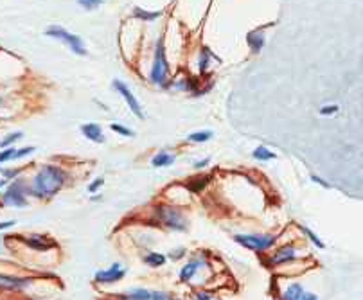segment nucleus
Segmentation results:
<instances>
[{
    "mask_svg": "<svg viewBox=\"0 0 363 300\" xmlns=\"http://www.w3.org/2000/svg\"><path fill=\"white\" fill-rule=\"evenodd\" d=\"M65 180H67V175L61 167L53 164L41 165L36 175L32 176V182L27 187V192L31 196L40 198V200H49L63 187Z\"/></svg>",
    "mask_w": 363,
    "mask_h": 300,
    "instance_id": "1",
    "label": "nucleus"
},
{
    "mask_svg": "<svg viewBox=\"0 0 363 300\" xmlns=\"http://www.w3.org/2000/svg\"><path fill=\"white\" fill-rule=\"evenodd\" d=\"M157 221L162 227L171 228V230H178V232H184L187 230V220L186 216L178 210V208L171 207V205H157L153 210Z\"/></svg>",
    "mask_w": 363,
    "mask_h": 300,
    "instance_id": "2",
    "label": "nucleus"
},
{
    "mask_svg": "<svg viewBox=\"0 0 363 300\" xmlns=\"http://www.w3.org/2000/svg\"><path fill=\"white\" fill-rule=\"evenodd\" d=\"M169 74V63L166 58V47H164V40L157 41V49H155V58H153V67H151L150 79L155 84H164Z\"/></svg>",
    "mask_w": 363,
    "mask_h": 300,
    "instance_id": "3",
    "label": "nucleus"
},
{
    "mask_svg": "<svg viewBox=\"0 0 363 300\" xmlns=\"http://www.w3.org/2000/svg\"><path fill=\"white\" fill-rule=\"evenodd\" d=\"M277 237L271 234H238L234 236V241L243 244L245 248L254 250V252H264V250L271 248L275 244Z\"/></svg>",
    "mask_w": 363,
    "mask_h": 300,
    "instance_id": "4",
    "label": "nucleus"
},
{
    "mask_svg": "<svg viewBox=\"0 0 363 300\" xmlns=\"http://www.w3.org/2000/svg\"><path fill=\"white\" fill-rule=\"evenodd\" d=\"M25 182L24 180H15L11 182L8 189L2 192V203L6 207H15V208H22L27 205V200H25Z\"/></svg>",
    "mask_w": 363,
    "mask_h": 300,
    "instance_id": "5",
    "label": "nucleus"
},
{
    "mask_svg": "<svg viewBox=\"0 0 363 300\" xmlns=\"http://www.w3.org/2000/svg\"><path fill=\"white\" fill-rule=\"evenodd\" d=\"M45 34H47V36L58 38V40H63L65 44L69 45L76 54H79V56H85L86 54V49H85V45H83V40H81L79 36H76V34H72V32H69L67 29L60 27V25L49 27L47 31H45Z\"/></svg>",
    "mask_w": 363,
    "mask_h": 300,
    "instance_id": "6",
    "label": "nucleus"
},
{
    "mask_svg": "<svg viewBox=\"0 0 363 300\" xmlns=\"http://www.w3.org/2000/svg\"><path fill=\"white\" fill-rule=\"evenodd\" d=\"M113 88H115V90H117V92L122 96V99L126 101V104L129 106V110H131V112H133L137 117L144 119V117H146L144 115V110H142V106H141V103L137 101V97L131 94V90L128 88V84L122 83L121 79H115V81H113Z\"/></svg>",
    "mask_w": 363,
    "mask_h": 300,
    "instance_id": "7",
    "label": "nucleus"
},
{
    "mask_svg": "<svg viewBox=\"0 0 363 300\" xmlns=\"http://www.w3.org/2000/svg\"><path fill=\"white\" fill-rule=\"evenodd\" d=\"M124 275H126V272L121 268V264L113 263L110 268L99 270V272L94 275V279H96V282H99V284H112V282H117V280H121Z\"/></svg>",
    "mask_w": 363,
    "mask_h": 300,
    "instance_id": "8",
    "label": "nucleus"
},
{
    "mask_svg": "<svg viewBox=\"0 0 363 300\" xmlns=\"http://www.w3.org/2000/svg\"><path fill=\"white\" fill-rule=\"evenodd\" d=\"M295 257H297V248L293 244H284V246H279L270 255V264L271 266H281V264L291 263Z\"/></svg>",
    "mask_w": 363,
    "mask_h": 300,
    "instance_id": "9",
    "label": "nucleus"
},
{
    "mask_svg": "<svg viewBox=\"0 0 363 300\" xmlns=\"http://www.w3.org/2000/svg\"><path fill=\"white\" fill-rule=\"evenodd\" d=\"M32 284L31 279L25 277H13L0 273V289H25Z\"/></svg>",
    "mask_w": 363,
    "mask_h": 300,
    "instance_id": "10",
    "label": "nucleus"
},
{
    "mask_svg": "<svg viewBox=\"0 0 363 300\" xmlns=\"http://www.w3.org/2000/svg\"><path fill=\"white\" fill-rule=\"evenodd\" d=\"M203 266H205V261L200 259V257H194V259H191L189 263L184 264V268L180 270V280H184V282H189V280L198 273V270L203 268Z\"/></svg>",
    "mask_w": 363,
    "mask_h": 300,
    "instance_id": "11",
    "label": "nucleus"
},
{
    "mask_svg": "<svg viewBox=\"0 0 363 300\" xmlns=\"http://www.w3.org/2000/svg\"><path fill=\"white\" fill-rule=\"evenodd\" d=\"M24 243L27 244L29 248L32 250H38V252H45V250H51L54 246V241H51L49 237L45 236H38V234H34V236L27 237V239H24Z\"/></svg>",
    "mask_w": 363,
    "mask_h": 300,
    "instance_id": "12",
    "label": "nucleus"
},
{
    "mask_svg": "<svg viewBox=\"0 0 363 300\" xmlns=\"http://www.w3.org/2000/svg\"><path fill=\"white\" fill-rule=\"evenodd\" d=\"M81 133L86 137L92 142H97V144H103L105 142V133H103L101 126L96 124V122H86V124L81 126Z\"/></svg>",
    "mask_w": 363,
    "mask_h": 300,
    "instance_id": "13",
    "label": "nucleus"
},
{
    "mask_svg": "<svg viewBox=\"0 0 363 300\" xmlns=\"http://www.w3.org/2000/svg\"><path fill=\"white\" fill-rule=\"evenodd\" d=\"M246 41L250 45L252 52H261V49L264 47V31L262 29H255V31H250L246 34Z\"/></svg>",
    "mask_w": 363,
    "mask_h": 300,
    "instance_id": "14",
    "label": "nucleus"
},
{
    "mask_svg": "<svg viewBox=\"0 0 363 300\" xmlns=\"http://www.w3.org/2000/svg\"><path fill=\"white\" fill-rule=\"evenodd\" d=\"M304 295V286L299 284V282H291L284 288L283 295H281V300H300Z\"/></svg>",
    "mask_w": 363,
    "mask_h": 300,
    "instance_id": "15",
    "label": "nucleus"
},
{
    "mask_svg": "<svg viewBox=\"0 0 363 300\" xmlns=\"http://www.w3.org/2000/svg\"><path fill=\"white\" fill-rule=\"evenodd\" d=\"M209 182H210V176H193L191 180L186 182V189H189L191 192H202Z\"/></svg>",
    "mask_w": 363,
    "mask_h": 300,
    "instance_id": "16",
    "label": "nucleus"
},
{
    "mask_svg": "<svg viewBox=\"0 0 363 300\" xmlns=\"http://www.w3.org/2000/svg\"><path fill=\"white\" fill-rule=\"evenodd\" d=\"M174 158H176V156H174L173 153L160 151L151 158V164H153L155 167H167V165L174 164Z\"/></svg>",
    "mask_w": 363,
    "mask_h": 300,
    "instance_id": "17",
    "label": "nucleus"
},
{
    "mask_svg": "<svg viewBox=\"0 0 363 300\" xmlns=\"http://www.w3.org/2000/svg\"><path fill=\"white\" fill-rule=\"evenodd\" d=\"M212 58L216 61H219V58L216 56V54H212L209 47H202V52H200V72L202 74L207 72V63H209V60H212Z\"/></svg>",
    "mask_w": 363,
    "mask_h": 300,
    "instance_id": "18",
    "label": "nucleus"
},
{
    "mask_svg": "<svg viewBox=\"0 0 363 300\" xmlns=\"http://www.w3.org/2000/svg\"><path fill=\"white\" fill-rule=\"evenodd\" d=\"M151 291L144 288H135L131 291H128L126 295H122V300H150Z\"/></svg>",
    "mask_w": 363,
    "mask_h": 300,
    "instance_id": "19",
    "label": "nucleus"
},
{
    "mask_svg": "<svg viewBox=\"0 0 363 300\" xmlns=\"http://www.w3.org/2000/svg\"><path fill=\"white\" fill-rule=\"evenodd\" d=\"M252 156L257 158V160H274V158H277V155H275L274 151H270L266 146H257V148L252 151Z\"/></svg>",
    "mask_w": 363,
    "mask_h": 300,
    "instance_id": "20",
    "label": "nucleus"
},
{
    "mask_svg": "<svg viewBox=\"0 0 363 300\" xmlns=\"http://www.w3.org/2000/svg\"><path fill=\"white\" fill-rule=\"evenodd\" d=\"M166 255H162V253H157V252H151L148 253V255L144 257V263L148 264V266H153V268H157V266H162V264H166Z\"/></svg>",
    "mask_w": 363,
    "mask_h": 300,
    "instance_id": "21",
    "label": "nucleus"
},
{
    "mask_svg": "<svg viewBox=\"0 0 363 300\" xmlns=\"http://www.w3.org/2000/svg\"><path fill=\"white\" fill-rule=\"evenodd\" d=\"M133 16H137L141 20H157L158 16H162V11H146V9L135 8Z\"/></svg>",
    "mask_w": 363,
    "mask_h": 300,
    "instance_id": "22",
    "label": "nucleus"
},
{
    "mask_svg": "<svg viewBox=\"0 0 363 300\" xmlns=\"http://www.w3.org/2000/svg\"><path fill=\"white\" fill-rule=\"evenodd\" d=\"M299 228H300V232H302L304 236H307V239H309L311 243L315 244L316 248H324V246H326V244L322 243V239H320V237L316 236V234L313 232V230H309L307 227H299Z\"/></svg>",
    "mask_w": 363,
    "mask_h": 300,
    "instance_id": "23",
    "label": "nucleus"
},
{
    "mask_svg": "<svg viewBox=\"0 0 363 300\" xmlns=\"http://www.w3.org/2000/svg\"><path fill=\"white\" fill-rule=\"evenodd\" d=\"M212 137V132H194V133H191L187 139L191 140V142H194V144H202V142H207V140Z\"/></svg>",
    "mask_w": 363,
    "mask_h": 300,
    "instance_id": "24",
    "label": "nucleus"
},
{
    "mask_svg": "<svg viewBox=\"0 0 363 300\" xmlns=\"http://www.w3.org/2000/svg\"><path fill=\"white\" fill-rule=\"evenodd\" d=\"M22 135H24V133H22V132H15V133H9V135H6L4 139L0 140V148H2V149L11 148V146L15 144L16 140L22 139Z\"/></svg>",
    "mask_w": 363,
    "mask_h": 300,
    "instance_id": "25",
    "label": "nucleus"
},
{
    "mask_svg": "<svg viewBox=\"0 0 363 300\" xmlns=\"http://www.w3.org/2000/svg\"><path fill=\"white\" fill-rule=\"evenodd\" d=\"M110 130L115 132V133H119V135H122V137H133L135 135L131 130L126 128V126H122V124H119V122H112V124H110Z\"/></svg>",
    "mask_w": 363,
    "mask_h": 300,
    "instance_id": "26",
    "label": "nucleus"
},
{
    "mask_svg": "<svg viewBox=\"0 0 363 300\" xmlns=\"http://www.w3.org/2000/svg\"><path fill=\"white\" fill-rule=\"evenodd\" d=\"M150 300H178V298H174L171 293H166V291H153L150 295Z\"/></svg>",
    "mask_w": 363,
    "mask_h": 300,
    "instance_id": "27",
    "label": "nucleus"
},
{
    "mask_svg": "<svg viewBox=\"0 0 363 300\" xmlns=\"http://www.w3.org/2000/svg\"><path fill=\"white\" fill-rule=\"evenodd\" d=\"M193 296H194V300H218L214 295H210V293H207V291H202V289H194Z\"/></svg>",
    "mask_w": 363,
    "mask_h": 300,
    "instance_id": "28",
    "label": "nucleus"
},
{
    "mask_svg": "<svg viewBox=\"0 0 363 300\" xmlns=\"http://www.w3.org/2000/svg\"><path fill=\"white\" fill-rule=\"evenodd\" d=\"M105 0H77V4L83 6L85 9H96L97 6H101Z\"/></svg>",
    "mask_w": 363,
    "mask_h": 300,
    "instance_id": "29",
    "label": "nucleus"
},
{
    "mask_svg": "<svg viewBox=\"0 0 363 300\" xmlns=\"http://www.w3.org/2000/svg\"><path fill=\"white\" fill-rule=\"evenodd\" d=\"M15 151H16V149H13V146H11V148H6L4 151L0 153V164H4V162L13 160V156H15Z\"/></svg>",
    "mask_w": 363,
    "mask_h": 300,
    "instance_id": "30",
    "label": "nucleus"
},
{
    "mask_svg": "<svg viewBox=\"0 0 363 300\" xmlns=\"http://www.w3.org/2000/svg\"><path fill=\"white\" fill-rule=\"evenodd\" d=\"M20 173H22V169H2V178H6V180H13V178H16Z\"/></svg>",
    "mask_w": 363,
    "mask_h": 300,
    "instance_id": "31",
    "label": "nucleus"
},
{
    "mask_svg": "<svg viewBox=\"0 0 363 300\" xmlns=\"http://www.w3.org/2000/svg\"><path fill=\"white\" fill-rule=\"evenodd\" d=\"M34 151V148H22V149H18V151H15V156H13V160H18V158H22V156H27V155H31V153Z\"/></svg>",
    "mask_w": 363,
    "mask_h": 300,
    "instance_id": "32",
    "label": "nucleus"
},
{
    "mask_svg": "<svg viewBox=\"0 0 363 300\" xmlns=\"http://www.w3.org/2000/svg\"><path fill=\"white\" fill-rule=\"evenodd\" d=\"M103 184H105V180H103V178H97V180H94L92 184L88 185V192H92V194H94V192H97L99 189H101Z\"/></svg>",
    "mask_w": 363,
    "mask_h": 300,
    "instance_id": "33",
    "label": "nucleus"
},
{
    "mask_svg": "<svg viewBox=\"0 0 363 300\" xmlns=\"http://www.w3.org/2000/svg\"><path fill=\"white\" fill-rule=\"evenodd\" d=\"M184 255H186V248H176V250H173V252H169V259H173V261L182 259Z\"/></svg>",
    "mask_w": 363,
    "mask_h": 300,
    "instance_id": "34",
    "label": "nucleus"
},
{
    "mask_svg": "<svg viewBox=\"0 0 363 300\" xmlns=\"http://www.w3.org/2000/svg\"><path fill=\"white\" fill-rule=\"evenodd\" d=\"M336 112H338V106H335V104H333V106H324V108L320 110L322 115H331V113H336Z\"/></svg>",
    "mask_w": 363,
    "mask_h": 300,
    "instance_id": "35",
    "label": "nucleus"
},
{
    "mask_svg": "<svg viewBox=\"0 0 363 300\" xmlns=\"http://www.w3.org/2000/svg\"><path fill=\"white\" fill-rule=\"evenodd\" d=\"M311 180H313V182H316V184H320V185H322V187H326V189H329V187H331V185L327 184L326 180H322V178H320V176H316V175H313V176H311Z\"/></svg>",
    "mask_w": 363,
    "mask_h": 300,
    "instance_id": "36",
    "label": "nucleus"
},
{
    "mask_svg": "<svg viewBox=\"0 0 363 300\" xmlns=\"http://www.w3.org/2000/svg\"><path fill=\"white\" fill-rule=\"evenodd\" d=\"M300 300H319V296L315 295V293H309V291H304L302 298Z\"/></svg>",
    "mask_w": 363,
    "mask_h": 300,
    "instance_id": "37",
    "label": "nucleus"
},
{
    "mask_svg": "<svg viewBox=\"0 0 363 300\" xmlns=\"http://www.w3.org/2000/svg\"><path fill=\"white\" fill-rule=\"evenodd\" d=\"M210 162V158H205V160H202V162H196V164H194V167L196 169H202V167H205L207 164H209Z\"/></svg>",
    "mask_w": 363,
    "mask_h": 300,
    "instance_id": "38",
    "label": "nucleus"
},
{
    "mask_svg": "<svg viewBox=\"0 0 363 300\" xmlns=\"http://www.w3.org/2000/svg\"><path fill=\"white\" fill-rule=\"evenodd\" d=\"M15 225V221H4V223H0V230H4V228H11Z\"/></svg>",
    "mask_w": 363,
    "mask_h": 300,
    "instance_id": "39",
    "label": "nucleus"
},
{
    "mask_svg": "<svg viewBox=\"0 0 363 300\" xmlns=\"http://www.w3.org/2000/svg\"><path fill=\"white\" fill-rule=\"evenodd\" d=\"M6 184H8V180H6V178H2V180H0V189H2V187H4V185Z\"/></svg>",
    "mask_w": 363,
    "mask_h": 300,
    "instance_id": "40",
    "label": "nucleus"
},
{
    "mask_svg": "<svg viewBox=\"0 0 363 300\" xmlns=\"http://www.w3.org/2000/svg\"><path fill=\"white\" fill-rule=\"evenodd\" d=\"M0 101H2V99H0Z\"/></svg>",
    "mask_w": 363,
    "mask_h": 300,
    "instance_id": "41",
    "label": "nucleus"
}]
</instances>
